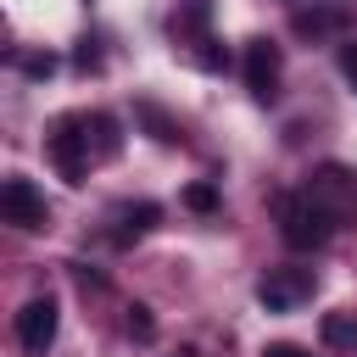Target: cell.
Listing matches in <instances>:
<instances>
[{"label":"cell","instance_id":"cell-15","mask_svg":"<svg viewBox=\"0 0 357 357\" xmlns=\"http://www.w3.org/2000/svg\"><path fill=\"white\" fill-rule=\"evenodd\" d=\"M128 335H134V340H151V335H156L151 307H128Z\"/></svg>","mask_w":357,"mask_h":357},{"label":"cell","instance_id":"cell-11","mask_svg":"<svg viewBox=\"0 0 357 357\" xmlns=\"http://www.w3.org/2000/svg\"><path fill=\"white\" fill-rule=\"evenodd\" d=\"M134 112L145 117V128H151V139H162V145H178V123H173V117H167L162 106H151V100H139Z\"/></svg>","mask_w":357,"mask_h":357},{"label":"cell","instance_id":"cell-4","mask_svg":"<svg viewBox=\"0 0 357 357\" xmlns=\"http://www.w3.org/2000/svg\"><path fill=\"white\" fill-rule=\"evenodd\" d=\"M312 273L307 268H268L262 279H257V301L268 307V312H290V307H301L307 296H312Z\"/></svg>","mask_w":357,"mask_h":357},{"label":"cell","instance_id":"cell-1","mask_svg":"<svg viewBox=\"0 0 357 357\" xmlns=\"http://www.w3.org/2000/svg\"><path fill=\"white\" fill-rule=\"evenodd\" d=\"M279 234L290 251H318L335 234V212L318 206L312 195H279Z\"/></svg>","mask_w":357,"mask_h":357},{"label":"cell","instance_id":"cell-6","mask_svg":"<svg viewBox=\"0 0 357 357\" xmlns=\"http://www.w3.org/2000/svg\"><path fill=\"white\" fill-rule=\"evenodd\" d=\"M245 89L257 100H273L279 95V45L273 39H251L245 45Z\"/></svg>","mask_w":357,"mask_h":357},{"label":"cell","instance_id":"cell-10","mask_svg":"<svg viewBox=\"0 0 357 357\" xmlns=\"http://www.w3.org/2000/svg\"><path fill=\"white\" fill-rule=\"evenodd\" d=\"M84 128H89V145H95V156H117V123L106 117V112H84Z\"/></svg>","mask_w":357,"mask_h":357},{"label":"cell","instance_id":"cell-9","mask_svg":"<svg viewBox=\"0 0 357 357\" xmlns=\"http://www.w3.org/2000/svg\"><path fill=\"white\" fill-rule=\"evenodd\" d=\"M206 22H212V0H178L173 6V33L178 39H206Z\"/></svg>","mask_w":357,"mask_h":357},{"label":"cell","instance_id":"cell-3","mask_svg":"<svg viewBox=\"0 0 357 357\" xmlns=\"http://www.w3.org/2000/svg\"><path fill=\"white\" fill-rule=\"evenodd\" d=\"M56 329H61V307H56V296H33V301H22V312H17V346H22L28 357H45V351L56 346Z\"/></svg>","mask_w":357,"mask_h":357},{"label":"cell","instance_id":"cell-16","mask_svg":"<svg viewBox=\"0 0 357 357\" xmlns=\"http://www.w3.org/2000/svg\"><path fill=\"white\" fill-rule=\"evenodd\" d=\"M22 73H28V78H50V73H56V56H50V50H45V56H22Z\"/></svg>","mask_w":357,"mask_h":357},{"label":"cell","instance_id":"cell-2","mask_svg":"<svg viewBox=\"0 0 357 357\" xmlns=\"http://www.w3.org/2000/svg\"><path fill=\"white\" fill-rule=\"evenodd\" d=\"M45 156L56 162V173H61L67 184H84V173H89V156H95L84 117H56V123H50V134H45Z\"/></svg>","mask_w":357,"mask_h":357},{"label":"cell","instance_id":"cell-5","mask_svg":"<svg viewBox=\"0 0 357 357\" xmlns=\"http://www.w3.org/2000/svg\"><path fill=\"white\" fill-rule=\"evenodd\" d=\"M0 218L17 223V229H45L50 223V206H45V195L28 178H6L0 184Z\"/></svg>","mask_w":357,"mask_h":357},{"label":"cell","instance_id":"cell-14","mask_svg":"<svg viewBox=\"0 0 357 357\" xmlns=\"http://www.w3.org/2000/svg\"><path fill=\"white\" fill-rule=\"evenodd\" d=\"M184 206H190V212H218V184L195 178V184L184 190Z\"/></svg>","mask_w":357,"mask_h":357},{"label":"cell","instance_id":"cell-8","mask_svg":"<svg viewBox=\"0 0 357 357\" xmlns=\"http://www.w3.org/2000/svg\"><path fill=\"white\" fill-rule=\"evenodd\" d=\"M162 223V206L156 201H128V206H117V240H139V234H151Z\"/></svg>","mask_w":357,"mask_h":357},{"label":"cell","instance_id":"cell-7","mask_svg":"<svg viewBox=\"0 0 357 357\" xmlns=\"http://www.w3.org/2000/svg\"><path fill=\"white\" fill-rule=\"evenodd\" d=\"M307 195H312L318 206H329V212L340 218L346 206H357V173H346V167H335V162H329V167H318V173H312Z\"/></svg>","mask_w":357,"mask_h":357},{"label":"cell","instance_id":"cell-18","mask_svg":"<svg viewBox=\"0 0 357 357\" xmlns=\"http://www.w3.org/2000/svg\"><path fill=\"white\" fill-rule=\"evenodd\" d=\"M262 357H307V351H301V346H268Z\"/></svg>","mask_w":357,"mask_h":357},{"label":"cell","instance_id":"cell-17","mask_svg":"<svg viewBox=\"0 0 357 357\" xmlns=\"http://www.w3.org/2000/svg\"><path fill=\"white\" fill-rule=\"evenodd\" d=\"M340 67H346V84H351V89H357V45H351V50H346V56H340Z\"/></svg>","mask_w":357,"mask_h":357},{"label":"cell","instance_id":"cell-12","mask_svg":"<svg viewBox=\"0 0 357 357\" xmlns=\"http://www.w3.org/2000/svg\"><path fill=\"white\" fill-rule=\"evenodd\" d=\"M318 335H324V346H357V318H346V312H324Z\"/></svg>","mask_w":357,"mask_h":357},{"label":"cell","instance_id":"cell-13","mask_svg":"<svg viewBox=\"0 0 357 357\" xmlns=\"http://www.w3.org/2000/svg\"><path fill=\"white\" fill-rule=\"evenodd\" d=\"M340 28V11H301L296 17V33H335Z\"/></svg>","mask_w":357,"mask_h":357}]
</instances>
